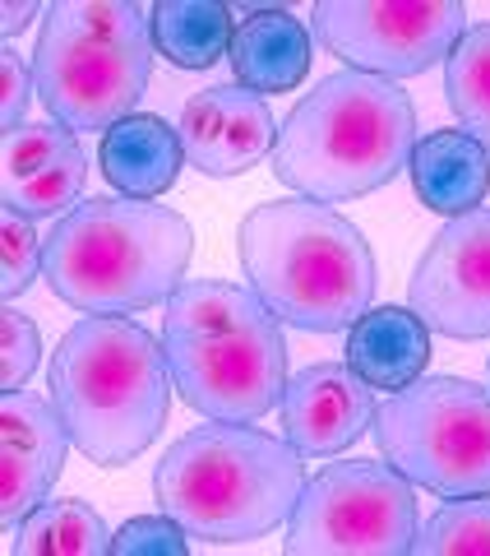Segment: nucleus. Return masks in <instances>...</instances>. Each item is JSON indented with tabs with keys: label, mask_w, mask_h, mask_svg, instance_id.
Listing matches in <instances>:
<instances>
[{
	"label": "nucleus",
	"mask_w": 490,
	"mask_h": 556,
	"mask_svg": "<svg viewBox=\"0 0 490 556\" xmlns=\"http://www.w3.org/2000/svg\"><path fill=\"white\" fill-rule=\"evenodd\" d=\"M412 149V93L394 79L338 70L314 84L278 126L273 177L301 200L347 204L408 172Z\"/></svg>",
	"instance_id": "nucleus-1"
},
{
	"label": "nucleus",
	"mask_w": 490,
	"mask_h": 556,
	"mask_svg": "<svg viewBox=\"0 0 490 556\" xmlns=\"http://www.w3.org/2000/svg\"><path fill=\"white\" fill-rule=\"evenodd\" d=\"M444 98L459 126L490 149V24L467 28L453 47L444 61Z\"/></svg>",
	"instance_id": "nucleus-22"
},
{
	"label": "nucleus",
	"mask_w": 490,
	"mask_h": 556,
	"mask_svg": "<svg viewBox=\"0 0 490 556\" xmlns=\"http://www.w3.org/2000/svg\"><path fill=\"white\" fill-rule=\"evenodd\" d=\"M190 533L167 510L134 515L112 533V556H185Z\"/></svg>",
	"instance_id": "nucleus-26"
},
{
	"label": "nucleus",
	"mask_w": 490,
	"mask_h": 556,
	"mask_svg": "<svg viewBox=\"0 0 490 556\" xmlns=\"http://www.w3.org/2000/svg\"><path fill=\"white\" fill-rule=\"evenodd\" d=\"M163 353L177 394L208 422H259L292 380L283 320L227 278H185L171 292Z\"/></svg>",
	"instance_id": "nucleus-2"
},
{
	"label": "nucleus",
	"mask_w": 490,
	"mask_h": 556,
	"mask_svg": "<svg viewBox=\"0 0 490 556\" xmlns=\"http://www.w3.org/2000/svg\"><path fill=\"white\" fill-rule=\"evenodd\" d=\"M14 556H102L112 552V529L102 515L79 496L42 501L38 510L20 519V533L10 543Z\"/></svg>",
	"instance_id": "nucleus-21"
},
{
	"label": "nucleus",
	"mask_w": 490,
	"mask_h": 556,
	"mask_svg": "<svg viewBox=\"0 0 490 556\" xmlns=\"http://www.w3.org/2000/svg\"><path fill=\"white\" fill-rule=\"evenodd\" d=\"M232 5L218 0H157L153 51L177 70H214L232 51Z\"/></svg>",
	"instance_id": "nucleus-20"
},
{
	"label": "nucleus",
	"mask_w": 490,
	"mask_h": 556,
	"mask_svg": "<svg viewBox=\"0 0 490 556\" xmlns=\"http://www.w3.org/2000/svg\"><path fill=\"white\" fill-rule=\"evenodd\" d=\"M375 441L430 496L490 492V390L463 376H422L375 413Z\"/></svg>",
	"instance_id": "nucleus-8"
},
{
	"label": "nucleus",
	"mask_w": 490,
	"mask_h": 556,
	"mask_svg": "<svg viewBox=\"0 0 490 556\" xmlns=\"http://www.w3.org/2000/svg\"><path fill=\"white\" fill-rule=\"evenodd\" d=\"M69 431L51 399L33 390H5L0 399V519L20 525L28 510H38L61 482L69 455Z\"/></svg>",
	"instance_id": "nucleus-14"
},
{
	"label": "nucleus",
	"mask_w": 490,
	"mask_h": 556,
	"mask_svg": "<svg viewBox=\"0 0 490 556\" xmlns=\"http://www.w3.org/2000/svg\"><path fill=\"white\" fill-rule=\"evenodd\" d=\"M181 144L185 163L214 181L245 177L250 167L269 159L278 144V121L269 98H259L241 84H214L181 108Z\"/></svg>",
	"instance_id": "nucleus-12"
},
{
	"label": "nucleus",
	"mask_w": 490,
	"mask_h": 556,
	"mask_svg": "<svg viewBox=\"0 0 490 556\" xmlns=\"http://www.w3.org/2000/svg\"><path fill=\"white\" fill-rule=\"evenodd\" d=\"M38 14H42L38 0H24V5H10V0H5V10H0V33H5V42L20 38V33L38 20Z\"/></svg>",
	"instance_id": "nucleus-28"
},
{
	"label": "nucleus",
	"mask_w": 490,
	"mask_h": 556,
	"mask_svg": "<svg viewBox=\"0 0 490 556\" xmlns=\"http://www.w3.org/2000/svg\"><path fill=\"white\" fill-rule=\"evenodd\" d=\"M163 339L130 316H83L51 353V404L69 441L98 468H126L157 441L171 413Z\"/></svg>",
	"instance_id": "nucleus-4"
},
{
	"label": "nucleus",
	"mask_w": 490,
	"mask_h": 556,
	"mask_svg": "<svg viewBox=\"0 0 490 556\" xmlns=\"http://www.w3.org/2000/svg\"><path fill=\"white\" fill-rule=\"evenodd\" d=\"M83 186H89V153L75 130H65L61 121H24L5 130V177H0L5 208L33 223L69 214Z\"/></svg>",
	"instance_id": "nucleus-15"
},
{
	"label": "nucleus",
	"mask_w": 490,
	"mask_h": 556,
	"mask_svg": "<svg viewBox=\"0 0 490 556\" xmlns=\"http://www.w3.org/2000/svg\"><path fill=\"white\" fill-rule=\"evenodd\" d=\"M408 302L444 339H490V208L449 218L408 278Z\"/></svg>",
	"instance_id": "nucleus-11"
},
{
	"label": "nucleus",
	"mask_w": 490,
	"mask_h": 556,
	"mask_svg": "<svg viewBox=\"0 0 490 556\" xmlns=\"http://www.w3.org/2000/svg\"><path fill=\"white\" fill-rule=\"evenodd\" d=\"M310 24L343 70L412 79L453 56L467 33V10L459 0H320Z\"/></svg>",
	"instance_id": "nucleus-10"
},
{
	"label": "nucleus",
	"mask_w": 490,
	"mask_h": 556,
	"mask_svg": "<svg viewBox=\"0 0 490 556\" xmlns=\"http://www.w3.org/2000/svg\"><path fill=\"white\" fill-rule=\"evenodd\" d=\"M42 255H47V241L33 228V218L5 208L0 214V292H5V302L24 298L42 278Z\"/></svg>",
	"instance_id": "nucleus-24"
},
{
	"label": "nucleus",
	"mask_w": 490,
	"mask_h": 556,
	"mask_svg": "<svg viewBox=\"0 0 490 556\" xmlns=\"http://www.w3.org/2000/svg\"><path fill=\"white\" fill-rule=\"evenodd\" d=\"M98 167L107 186L126 200H157L177 186L185 167L181 130L157 112H134L98 139Z\"/></svg>",
	"instance_id": "nucleus-17"
},
{
	"label": "nucleus",
	"mask_w": 490,
	"mask_h": 556,
	"mask_svg": "<svg viewBox=\"0 0 490 556\" xmlns=\"http://www.w3.org/2000/svg\"><path fill=\"white\" fill-rule=\"evenodd\" d=\"M408 177L430 214H472L490 200V149L467 130H430L416 139Z\"/></svg>",
	"instance_id": "nucleus-19"
},
{
	"label": "nucleus",
	"mask_w": 490,
	"mask_h": 556,
	"mask_svg": "<svg viewBox=\"0 0 490 556\" xmlns=\"http://www.w3.org/2000/svg\"><path fill=\"white\" fill-rule=\"evenodd\" d=\"M195 228L157 200L93 195L47 232L42 274L83 316H134L185 283Z\"/></svg>",
	"instance_id": "nucleus-5"
},
{
	"label": "nucleus",
	"mask_w": 490,
	"mask_h": 556,
	"mask_svg": "<svg viewBox=\"0 0 490 556\" xmlns=\"http://www.w3.org/2000/svg\"><path fill=\"white\" fill-rule=\"evenodd\" d=\"M343 362L371 390H408L430 367V325L412 306H375L347 329Z\"/></svg>",
	"instance_id": "nucleus-18"
},
{
	"label": "nucleus",
	"mask_w": 490,
	"mask_h": 556,
	"mask_svg": "<svg viewBox=\"0 0 490 556\" xmlns=\"http://www.w3.org/2000/svg\"><path fill=\"white\" fill-rule=\"evenodd\" d=\"M416 556H490V492L453 496L416 529Z\"/></svg>",
	"instance_id": "nucleus-23"
},
{
	"label": "nucleus",
	"mask_w": 490,
	"mask_h": 556,
	"mask_svg": "<svg viewBox=\"0 0 490 556\" xmlns=\"http://www.w3.org/2000/svg\"><path fill=\"white\" fill-rule=\"evenodd\" d=\"M250 292L283 325L306 334H343L375 298V255L357 223L320 200L255 204L236 228Z\"/></svg>",
	"instance_id": "nucleus-3"
},
{
	"label": "nucleus",
	"mask_w": 490,
	"mask_h": 556,
	"mask_svg": "<svg viewBox=\"0 0 490 556\" xmlns=\"http://www.w3.org/2000/svg\"><path fill=\"white\" fill-rule=\"evenodd\" d=\"M306 486V455L245 422L185 431L157 459L153 501L177 525L214 547L255 543L287 525Z\"/></svg>",
	"instance_id": "nucleus-6"
},
{
	"label": "nucleus",
	"mask_w": 490,
	"mask_h": 556,
	"mask_svg": "<svg viewBox=\"0 0 490 556\" xmlns=\"http://www.w3.org/2000/svg\"><path fill=\"white\" fill-rule=\"evenodd\" d=\"M416 486L389 459H343L306 478L287 556H402L416 543Z\"/></svg>",
	"instance_id": "nucleus-9"
},
{
	"label": "nucleus",
	"mask_w": 490,
	"mask_h": 556,
	"mask_svg": "<svg viewBox=\"0 0 490 556\" xmlns=\"http://www.w3.org/2000/svg\"><path fill=\"white\" fill-rule=\"evenodd\" d=\"M232 75L241 89H250L259 98L273 93H296L310 75L314 61V38L310 28L287 10H245V20L232 33Z\"/></svg>",
	"instance_id": "nucleus-16"
},
{
	"label": "nucleus",
	"mask_w": 490,
	"mask_h": 556,
	"mask_svg": "<svg viewBox=\"0 0 490 556\" xmlns=\"http://www.w3.org/2000/svg\"><path fill=\"white\" fill-rule=\"evenodd\" d=\"M0 84H5V93H0V126L14 130V126H24L28 98L38 93V84H33V65H24V56L10 42L0 51Z\"/></svg>",
	"instance_id": "nucleus-27"
},
{
	"label": "nucleus",
	"mask_w": 490,
	"mask_h": 556,
	"mask_svg": "<svg viewBox=\"0 0 490 556\" xmlns=\"http://www.w3.org/2000/svg\"><path fill=\"white\" fill-rule=\"evenodd\" d=\"M283 437L306 459H338L375 427V390L347 362H314L283 390Z\"/></svg>",
	"instance_id": "nucleus-13"
},
{
	"label": "nucleus",
	"mask_w": 490,
	"mask_h": 556,
	"mask_svg": "<svg viewBox=\"0 0 490 556\" xmlns=\"http://www.w3.org/2000/svg\"><path fill=\"white\" fill-rule=\"evenodd\" d=\"M42 362V334L24 311H14L5 302L0 311V390H24L28 376Z\"/></svg>",
	"instance_id": "nucleus-25"
},
{
	"label": "nucleus",
	"mask_w": 490,
	"mask_h": 556,
	"mask_svg": "<svg viewBox=\"0 0 490 556\" xmlns=\"http://www.w3.org/2000/svg\"><path fill=\"white\" fill-rule=\"evenodd\" d=\"M153 5L56 0L33 51V84L65 130H102L139 112L153 75Z\"/></svg>",
	"instance_id": "nucleus-7"
}]
</instances>
